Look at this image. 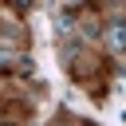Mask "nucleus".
Instances as JSON below:
<instances>
[{
    "label": "nucleus",
    "instance_id": "2",
    "mask_svg": "<svg viewBox=\"0 0 126 126\" xmlns=\"http://www.w3.org/2000/svg\"><path fill=\"white\" fill-rule=\"evenodd\" d=\"M4 126H8V122H4Z\"/></svg>",
    "mask_w": 126,
    "mask_h": 126
},
{
    "label": "nucleus",
    "instance_id": "1",
    "mask_svg": "<svg viewBox=\"0 0 126 126\" xmlns=\"http://www.w3.org/2000/svg\"><path fill=\"white\" fill-rule=\"evenodd\" d=\"M106 47H110V51H126V24H122V20H114V24L106 28Z\"/></svg>",
    "mask_w": 126,
    "mask_h": 126
}]
</instances>
